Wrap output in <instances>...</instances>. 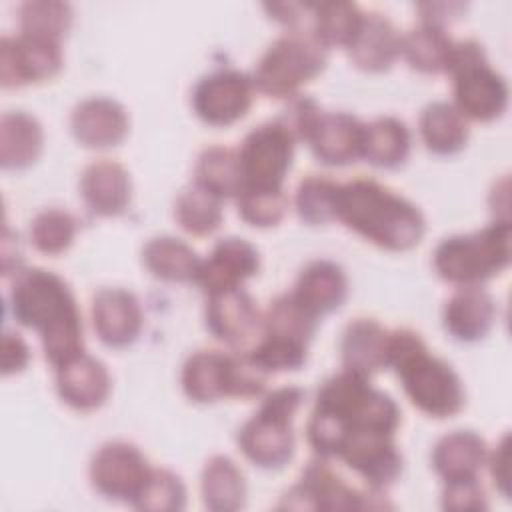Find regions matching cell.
<instances>
[{
	"instance_id": "obj_44",
	"label": "cell",
	"mask_w": 512,
	"mask_h": 512,
	"mask_svg": "<svg viewBox=\"0 0 512 512\" xmlns=\"http://www.w3.org/2000/svg\"><path fill=\"white\" fill-rule=\"evenodd\" d=\"M30 360V350L20 334L4 332L2 338V372L14 374L20 372Z\"/></svg>"
},
{
	"instance_id": "obj_34",
	"label": "cell",
	"mask_w": 512,
	"mask_h": 512,
	"mask_svg": "<svg viewBox=\"0 0 512 512\" xmlns=\"http://www.w3.org/2000/svg\"><path fill=\"white\" fill-rule=\"evenodd\" d=\"M362 10L352 2H320L312 10L310 34L328 50L332 46H346L352 42Z\"/></svg>"
},
{
	"instance_id": "obj_15",
	"label": "cell",
	"mask_w": 512,
	"mask_h": 512,
	"mask_svg": "<svg viewBox=\"0 0 512 512\" xmlns=\"http://www.w3.org/2000/svg\"><path fill=\"white\" fill-rule=\"evenodd\" d=\"M204 316L210 334L238 352L262 330V314L242 286L210 292Z\"/></svg>"
},
{
	"instance_id": "obj_24",
	"label": "cell",
	"mask_w": 512,
	"mask_h": 512,
	"mask_svg": "<svg viewBox=\"0 0 512 512\" xmlns=\"http://www.w3.org/2000/svg\"><path fill=\"white\" fill-rule=\"evenodd\" d=\"M496 320V304L480 286H462L444 306L446 330L464 342L484 338Z\"/></svg>"
},
{
	"instance_id": "obj_1",
	"label": "cell",
	"mask_w": 512,
	"mask_h": 512,
	"mask_svg": "<svg viewBox=\"0 0 512 512\" xmlns=\"http://www.w3.org/2000/svg\"><path fill=\"white\" fill-rule=\"evenodd\" d=\"M398 424V404L376 390L366 374L344 368L322 382L306 436L318 456L334 458L350 436L366 432L394 436Z\"/></svg>"
},
{
	"instance_id": "obj_29",
	"label": "cell",
	"mask_w": 512,
	"mask_h": 512,
	"mask_svg": "<svg viewBox=\"0 0 512 512\" xmlns=\"http://www.w3.org/2000/svg\"><path fill=\"white\" fill-rule=\"evenodd\" d=\"M142 262L148 272L168 282L194 280L200 268V258L184 240L174 236H156L142 248Z\"/></svg>"
},
{
	"instance_id": "obj_33",
	"label": "cell",
	"mask_w": 512,
	"mask_h": 512,
	"mask_svg": "<svg viewBox=\"0 0 512 512\" xmlns=\"http://www.w3.org/2000/svg\"><path fill=\"white\" fill-rule=\"evenodd\" d=\"M194 182L220 200L236 198L242 188L238 152L226 146H210L202 150L196 162Z\"/></svg>"
},
{
	"instance_id": "obj_16",
	"label": "cell",
	"mask_w": 512,
	"mask_h": 512,
	"mask_svg": "<svg viewBox=\"0 0 512 512\" xmlns=\"http://www.w3.org/2000/svg\"><path fill=\"white\" fill-rule=\"evenodd\" d=\"M260 256L254 244L244 238L228 236L216 242L210 256L200 262L194 282L210 294L226 288H238L258 272Z\"/></svg>"
},
{
	"instance_id": "obj_10",
	"label": "cell",
	"mask_w": 512,
	"mask_h": 512,
	"mask_svg": "<svg viewBox=\"0 0 512 512\" xmlns=\"http://www.w3.org/2000/svg\"><path fill=\"white\" fill-rule=\"evenodd\" d=\"M294 144V138L276 120L252 128L238 150L242 188L280 190L292 164Z\"/></svg>"
},
{
	"instance_id": "obj_28",
	"label": "cell",
	"mask_w": 512,
	"mask_h": 512,
	"mask_svg": "<svg viewBox=\"0 0 512 512\" xmlns=\"http://www.w3.org/2000/svg\"><path fill=\"white\" fill-rule=\"evenodd\" d=\"M202 498L206 508L234 512L246 502V480L236 462L228 456H212L202 470Z\"/></svg>"
},
{
	"instance_id": "obj_19",
	"label": "cell",
	"mask_w": 512,
	"mask_h": 512,
	"mask_svg": "<svg viewBox=\"0 0 512 512\" xmlns=\"http://www.w3.org/2000/svg\"><path fill=\"white\" fill-rule=\"evenodd\" d=\"M70 128L82 146L108 148L120 144L128 134V114L116 100L92 96L76 104Z\"/></svg>"
},
{
	"instance_id": "obj_8",
	"label": "cell",
	"mask_w": 512,
	"mask_h": 512,
	"mask_svg": "<svg viewBox=\"0 0 512 512\" xmlns=\"http://www.w3.org/2000/svg\"><path fill=\"white\" fill-rule=\"evenodd\" d=\"M266 372L248 354H224L220 350H196L182 366L184 394L194 402L218 398H254L264 392Z\"/></svg>"
},
{
	"instance_id": "obj_38",
	"label": "cell",
	"mask_w": 512,
	"mask_h": 512,
	"mask_svg": "<svg viewBox=\"0 0 512 512\" xmlns=\"http://www.w3.org/2000/svg\"><path fill=\"white\" fill-rule=\"evenodd\" d=\"M76 234V220L70 212L60 208H46L38 212L30 224V240L36 250L56 256L70 248Z\"/></svg>"
},
{
	"instance_id": "obj_4",
	"label": "cell",
	"mask_w": 512,
	"mask_h": 512,
	"mask_svg": "<svg viewBox=\"0 0 512 512\" xmlns=\"http://www.w3.org/2000/svg\"><path fill=\"white\" fill-rule=\"evenodd\" d=\"M386 366L394 368L412 404L432 418H448L464 406V388L448 362L428 352L412 330H394L388 338Z\"/></svg>"
},
{
	"instance_id": "obj_17",
	"label": "cell",
	"mask_w": 512,
	"mask_h": 512,
	"mask_svg": "<svg viewBox=\"0 0 512 512\" xmlns=\"http://www.w3.org/2000/svg\"><path fill=\"white\" fill-rule=\"evenodd\" d=\"M92 324L104 344L112 348L132 344L142 330L138 298L124 288L98 290L92 300Z\"/></svg>"
},
{
	"instance_id": "obj_12",
	"label": "cell",
	"mask_w": 512,
	"mask_h": 512,
	"mask_svg": "<svg viewBox=\"0 0 512 512\" xmlns=\"http://www.w3.org/2000/svg\"><path fill=\"white\" fill-rule=\"evenodd\" d=\"M254 94V82L248 74L232 68L202 76L192 90V108L200 120L210 126H228L240 120Z\"/></svg>"
},
{
	"instance_id": "obj_41",
	"label": "cell",
	"mask_w": 512,
	"mask_h": 512,
	"mask_svg": "<svg viewBox=\"0 0 512 512\" xmlns=\"http://www.w3.org/2000/svg\"><path fill=\"white\" fill-rule=\"evenodd\" d=\"M320 116L322 110L316 104V100L296 94V98H292L288 106L280 112V116H276L274 120L294 138V142H298L310 138Z\"/></svg>"
},
{
	"instance_id": "obj_13",
	"label": "cell",
	"mask_w": 512,
	"mask_h": 512,
	"mask_svg": "<svg viewBox=\"0 0 512 512\" xmlns=\"http://www.w3.org/2000/svg\"><path fill=\"white\" fill-rule=\"evenodd\" d=\"M62 66L60 42L24 34L0 40V80L2 86H24L52 78Z\"/></svg>"
},
{
	"instance_id": "obj_30",
	"label": "cell",
	"mask_w": 512,
	"mask_h": 512,
	"mask_svg": "<svg viewBox=\"0 0 512 512\" xmlns=\"http://www.w3.org/2000/svg\"><path fill=\"white\" fill-rule=\"evenodd\" d=\"M410 152V132L394 116H380L364 124L362 158L380 168L400 166Z\"/></svg>"
},
{
	"instance_id": "obj_25",
	"label": "cell",
	"mask_w": 512,
	"mask_h": 512,
	"mask_svg": "<svg viewBox=\"0 0 512 512\" xmlns=\"http://www.w3.org/2000/svg\"><path fill=\"white\" fill-rule=\"evenodd\" d=\"M486 458V442L472 430H454L442 436L432 450V466L444 482L478 478Z\"/></svg>"
},
{
	"instance_id": "obj_40",
	"label": "cell",
	"mask_w": 512,
	"mask_h": 512,
	"mask_svg": "<svg viewBox=\"0 0 512 512\" xmlns=\"http://www.w3.org/2000/svg\"><path fill=\"white\" fill-rule=\"evenodd\" d=\"M138 510H154V512H174L186 506V488L182 480L170 470H154L134 502Z\"/></svg>"
},
{
	"instance_id": "obj_36",
	"label": "cell",
	"mask_w": 512,
	"mask_h": 512,
	"mask_svg": "<svg viewBox=\"0 0 512 512\" xmlns=\"http://www.w3.org/2000/svg\"><path fill=\"white\" fill-rule=\"evenodd\" d=\"M338 190H340V184H336L334 180L310 174L298 184V190H296L294 204H296L298 216L310 226L328 224L336 220Z\"/></svg>"
},
{
	"instance_id": "obj_6",
	"label": "cell",
	"mask_w": 512,
	"mask_h": 512,
	"mask_svg": "<svg viewBox=\"0 0 512 512\" xmlns=\"http://www.w3.org/2000/svg\"><path fill=\"white\" fill-rule=\"evenodd\" d=\"M454 84V106L468 120L490 122L508 106V84L488 64L482 44L460 40L452 44L446 70Z\"/></svg>"
},
{
	"instance_id": "obj_22",
	"label": "cell",
	"mask_w": 512,
	"mask_h": 512,
	"mask_svg": "<svg viewBox=\"0 0 512 512\" xmlns=\"http://www.w3.org/2000/svg\"><path fill=\"white\" fill-rule=\"evenodd\" d=\"M400 54V34L388 18L378 12L362 14L360 26L348 44L352 64L366 72H382Z\"/></svg>"
},
{
	"instance_id": "obj_39",
	"label": "cell",
	"mask_w": 512,
	"mask_h": 512,
	"mask_svg": "<svg viewBox=\"0 0 512 512\" xmlns=\"http://www.w3.org/2000/svg\"><path fill=\"white\" fill-rule=\"evenodd\" d=\"M236 206L242 220H246L252 226L266 228L282 220L288 208V198L284 194V188L280 190L242 188L236 196Z\"/></svg>"
},
{
	"instance_id": "obj_21",
	"label": "cell",
	"mask_w": 512,
	"mask_h": 512,
	"mask_svg": "<svg viewBox=\"0 0 512 512\" xmlns=\"http://www.w3.org/2000/svg\"><path fill=\"white\" fill-rule=\"evenodd\" d=\"M80 194L94 214L118 216L130 204V174L122 164L112 160L92 162L80 176Z\"/></svg>"
},
{
	"instance_id": "obj_5",
	"label": "cell",
	"mask_w": 512,
	"mask_h": 512,
	"mask_svg": "<svg viewBox=\"0 0 512 512\" xmlns=\"http://www.w3.org/2000/svg\"><path fill=\"white\" fill-rule=\"evenodd\" d=\"M510 220L498 218L472 234L444 238L434 250L440 278L456 286H480L510 262Z\"/></svg>"
},
{
	"instance_id": "obj_2",
	"label": "cell",
	"mask_w": 512,
	"mask_h": 512,
	"mask_svg": "<svg viewBox=\"0 0 512 512\" xmlns=\"http://www.w3.org/2000/svg\"><path fill=\"white\" fill-rule=\"evenodd\" d=\"M14 318L38 332L46 360L56 368L82 350V316L70 286L42 268L16 270L10 286Z\"/></svg>"
},
{
	"instance_id": "obj_20",
	"label": "cell",
	"mask_w": 512,
	"mask_h": 512,
	"mask_svg": "<svg viewBox=\"0 0 512 512\" xmlns=\"http://www.w3.org/2000/svg\"><path fill=\"white\" fill-rule=\"evenodd\" d=\"M364 124L348 112H322L308 142L314 156L328 166H344L362 156Z\"/></svg>"
},
{
	"instance_id": "obj_18",
	"label": "cell",
	"mask_w": 512,
	"mask_h": 512,
	"mask_svg": "<svg viewBox=\"0 0 512 512\" xmlns=\"http://www.w3.org/2000/svg\"><path fill=\"white\" fill-rule=\"evenodd\" d=\"M108 368L94 356L80 352L68 362L56 366V390L74 410H94L110 394Z\"/></svg>"
},
{
	"instance_id": "obj_35",
	"label": "cell",
	"mask_w": 512,
	"mask_h": 512,
	"mask_svg": "<svg viewBox=\"0 0 512 512\" xmlns=\"http://www.w3.org/2000/svg\"><path fill=\"white\" fill-rule=\"evenodd\" d=\"M174 216L180 228L186 232L206 236L212 234L222 222V200L194 182L176 198Z\"/></svg>"
},
{
	"instance_id": "obj_3",
	"label": "cell",
	"mask_w": 512,
	"mask_h": 512,
	"mask_svg": "<svg viewBox=\"0 0 512 512\" xmlns=\"http://www.w3.org/2000/svg\"><path fill=\"white\" fill-rule=\"evenodd\" d=\"M336 220L386 250H408L424 234L422 212L400 194L368 178L340 184Z\"/></svg>"
},
{
	"instance_id": "obj_23",
	"label": "cell",
	"mask_w": 512,
	"mask_h": 512,
	"mask_svg": "<svg viewBox=\"0 0 512 512\" xmlns=\"http://www.w3.org/2000/svg\"><path fill=\"white\" fill-rule=\"evenodd\" d=\"M312 316L336 310L348 294V278L332 260H314L298 276L290 292Z\"/></svg>"
},
{
	"instance_id": "obj_32",
	"label": "cell",
	"mask_w": 512,
	"mask_h": 512,
	"mask_svg": "<svg viewBox=\"0 0 512 512\" xmlns=\"http://www.w3.org/2000/svg\"><path fill=\"white\" fill-rule=\"evenodd\" d=\"M454 40L444 32V26L422 22L400 36V54H404L410 68L436 74L446 70Z\"/></svg>"
},
{
	"instance_id": "obj_37",
	"label": "cell",
	"mask_w": 512,
	"mask_h": 512,
	"mask_svg": "<svg viewBox=\"0 0 512 512\" xmlns=\"http://www.w3.org/2000/svg\"><path fill=\"white\" fill-rule=\"evenodd\" d=\"M72 22V10L66 2L30 0L20 6V28L24 34L60 42Z\"/></svg>"
},
{
	"instance_id": "obj_31",
	"label": "cell",
	"mask_w": 512,
	"mask_h": 512,
	"mask_svg": "<svg viewBox=\"0 0 512 512\" xmlns=\"http://www.w3.org/2000/svg\"><path fill=\"white\" fill-rule=\"evenodd\" d=\"M420 134L428 150L454 154L468 142V120L452 102H432L420 114Z\"/></svg>"
},
{
	"instance_id": "obj_11",
	"label": "cell",
	"mask_w": 512,
	"mask_h": 512,
	"mask_svg": "<svg viewBox=\"0 0 512 512\" xmlns=\"http://www.w3.org/2000/svg\"><path fill=\"white\" fill-rule=\"evenodd\" d=\"M152 468L146 456L128 442H106L90 460L92 486L110 500L134 502L142 494Z\"/></svg>"
},
{
	"instance_id": "obj_7",
	"label": "cell",
	"mask_w": 512,
	"mask_h": 512,
	"mask_svg": "<svg viewBox=\"0 0 512 512\" xmlns=\"http://www.w3.org/2000/svg\"><path fill=\"white\" fill-rule=\"evenodd\" d=\"M304 392L296 386H282L266 394L260 408L238 432V446L244 456L260 468H282L294 454L292 420L302 404Z\"/></svg>"
},
{
	"instance_id": "obj_26",
	"label": "cell",
	"mask_w": 512,
	"mask_h": 512,
	"mask_svg": "<svg viewBox=\"0 0 512 512\" xmlns=\"http://www.w3.org/2000/svg\"><path fill=\"white\" fill-rule=\"evenodd\" d=\"M390 332L372 318L352 320L342 334V364L348 370L370 376L386 366Z\"/></svg>"
},
{
	"instance_id": "obj_43",
	"label": "cell",
	"mask_w": 512,
	"mask_h": 512,
	"mask_svg": "<svg viewBox=\"0 0 512 512\" xmlns=\"http://www.w3.org/2000/svg\"><path fill=\"white\" fill-rule=\"evenodd\" d=\"M486 462L490 464V474L494 484L502 492L504 498H510V436L504 434L492 454H488Z\"/></svg>"
},
{
	"instance_id": "obj_42",
	"label": "cell",
	"mask_w": 512,
	"mask_h": 512,
	"mask_svg": "<svg viewBox=\"0 0 512 512\" xmlns=\"http://www.w3.org/2000/svg\"><path fill=\"white\" fill-rule=\"evenodd\" d=\"M442 506L446 510H486V492L478 478L444 482Z\"/></svg>"
},
{
	"instance_id": "obj_27",
	"label": "cell",
	"mask_w": 512,
	"mask_h": 512,
	"mask_svg": "<svg viewBox=\"0 0 512 512\" xmlns=\"http://www.w3.org/2000/svg\"><path fill=\"white\" fill-rule=\"evenodd\" d=\"M44 130L40 122L22 110L0 118V164L4 168L30 166L42 152Z\"/></svg>"
},
{
	"instance_id": "obj_9",
	"label": "cell",
	"mask_w": 512,
	"mask_h": 512,
	"mask_svg": "<svg viewBox=\"0 0 512 512\" xmlns=\"http://www.w3.org/2000/svg\"><path fill=\"white\" fill-rule=\"evenodd\" d=\"M326 52L310 32H286L260 56L252 76L254 88L272 98L296 96L302 84L324 70Z\"/></svg>"
},
{
	"instance_id": "obj_14",
	"label": "cell",
	"mask_w": 512,
	"mask_h": 512,
	"mask_svg": "<svg viewBox=\"0 0 512 512\" xmlns=\"http://www.w3.org/2000/svg\"><path fill=\"white\" fill-rule=\"evenodd\" d=\"M280 508L294 510H362L374 508L362 492L348 486L326 462L314 460L302 470L300 482L286 492Z\"/></svg>"
}]
</instances>
